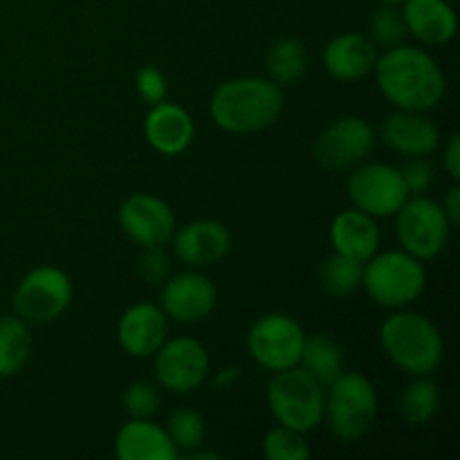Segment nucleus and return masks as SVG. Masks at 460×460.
<instances>
[{
  "instance_id": "72a5a7b5",
  "label": "nucleus",
  "mask_w": 460,
  "mask_h": 460,
  "mask_svg": "<svg viewBox=\"0 0 460 460\" xmlns=\"http://www.w3.org/2000/svg\"><path fill=\"white\" fill-rule=\"evenodd\" d=\"M169 259L162 247H144V254L139 259V274L148 286H162L169 279Z\"/></svg>"
},
{
  "instance_id": "7c9ffc66",
  "label": "nucleus",
  "mask_w": 460,
  "mask_h": 460,
  "mask_svg": "<svg viewBox=\"0 0 460 460\" xmlns=\"http://www.w3.org/2000/svg\"><path fill=\"white\" fill-rule=\"evenodd\" d=\"M128 418H153L162 407V395L153 382H133L121 395Z\"/></svg>"
},
{
  "instance_id": "412c9836",
  "label": "nucleus",
  "mask_w": 460,
  "mask_h": 460,
  "mask_svg": "<svg viewBox=\"0 0 460 460\" xmlns=\"http://www.w3.org/2000/svg\"><path fill=\"white\" fill-rule=\"evenodd\" d=\"M115 456L119 460H175L180 456L164 427L151 418H130L115 436Z\"/></svg>"
},
{
  "instance_id": "423d86ee",
  "label": "nucleus",
  "mask_w": 460,
  "mask_h": 460,
  "mask_svg": "<svg viewBox=\"0 0 460 460\" xmlns=\"http://www.w3.org/2000/svg\"><path fill=\"white\" fill-rule=\"evenodd\" d=\"M268 404L279 425L304 436L323 422V386L301 367L274 373L268 386Z\"/></svg>"
},
{
  "instance_id": "dca6fc26",
  "label": "nucleus",
  "mask_w": 460,
  "mask_h": 460,
  "mask_svg": "<svg viewBox=\"0 0 460 460\" xmlns=\"http://www.w3.org/2000/svg\"><path fill=\"white\" fill-rule=\"evenodd\" d=\"M175 256L191 270L220 263L232 250V234L220 220L202 218L175 232Z\"/></svg>"
},
{
  "instance_id": "473e14b6",
  "label": "nucleus",
  "mask_w": 460,
  "mask_h": 460,
  "mask_svg": "<svg viewBox=\"0 0 460 460\" xmlns=\"http://www.w3.org/2000/svg\"><path fill=\"white\" fill-rule=\"evenodd\" d=\"M400 173H402L404 184H407L409 196H425L431 189V184H434V166L427 160H422V157L409 160L400 169Z\"/></svg>"
},
{
  "instance_id": "aec40b11",
  "label": "nucleus",
  "mask_w": 460,
  "mask_h": 460,
  "mask_svg": "<svg viewBox=\"0 0 460 460\" xmlns=\"http://www.w3.org/2000/svg\"><path fill=\"white\" fill-rule=\"evenodd\" d=\"M331 245L337 254L367 263L380 250V227L358 207L344 209L331 223Z\"/></svg>"
},
{
  "instance_id": "f3484780",
  "label": "nucleus",
  "mask_w": 460,
  "mask_h": 460,
  "mask_svg": "<svg viewBox=\"0 0 460 460\" xmlns=\"http://www.w3.org/2000/svg\"><path fill=\"white\" fill-rule=\"evenodd\" d=\"M382 142L395 153L409 157H425L440 144L438 126L425 117V112L398 111L382 121Z\"/></svg>"
},
{
  "instance_id": "f704fd0d",
  "label": "nucleus",
  "mask_w": 460,
  "mask_h": 460,
  "mask_svg": "<svg viewBox=\"0 0 460 460\" xmlns=\"http://www.w3.org/2000/svg\"><path fill=\"white\" fill-rule=\"evenodd\" d=\"M443 164H445V171L449 173V178H452L454 182H458L460 180V135L458 133L452 135L447 146H445Z\"/></svg>"
},
{
  "instance_id": "2eb2a0df",
  "label": "nucleus",
  "mask_w": 460,
  "mask_h": 460,
  "mask_svg": "<svg viewBox=\"0 0 460 460\" xmlns=\"http://www.w3.org/2000/svg\"><path fill=\"white\" fill-rule=\"evenodd\" d=\"M169 322L164 310L151 301H142L126 310L117 323V340L130 358H151L169 340Z\"/></svg>"
},
{
  "instance_id": "ddd939ff",
  "label": "nucleus",
  "mask_w": 460,
  "mask_h": 460,
  "mask_svg": "<svg viewBox=\"0 0 460 460\" xmlns=\"http://www.w3.org/2000/svg\"><path fill=\"white\" fill-rule=\"evenodd\" d=\"M117 218L121 232L142 250L166 245L175 234L173 209L153 193H135L126 198Z\"/></svg>"
},
{
  "instance_id": "1a4fd4ad",
  "label": "nucleus",
  "mask_w": 460,
  "mask_h": 460,
  "mask_svg": "<svg viewBox=\"0 0 460 460\" xmlns=\"http://www.w3.org/2000/svg\"><path fill=\"white\" fill-rule=\"evenodd\" d=\"M72 301V281L57 265L30 270L13 290V310L27 323H48L61 317Z\"/></svg>"
},
{
  "instance_id": "20e7f679",
  "label": "nucleus",
  "mask_w": 460,
  "mask_h": 460,
  "mask_svg": "<svg viewBox=\"0 0 460 460\" xmlns=\"http://www.w3.org/2000/svg\"><path fill=\"white\" fill-rule=\"evenodd\" d=\"M380 400L373 382L358 371H344L323 391V422L332 436L355 443L376 425Z\"/></svg>"
},
{
  "instance_id": "9d476101",
  "label": "nucleus",
  "mask_w": 460,
  "mask_h": 460,
  "mask_svg": "<svg viewBox=\"0 0 460 460\" xmlns=\"http://www.w3.org/2000/svg\"><path fill=\"white\" fill-rule=\"evenodd\" d=\"M346 187L353 207L373 218L395 216L409 198V189L400 169L382 162H371L353 169Z\"/></svg>"
},
{
  "instance_id": "f257e3e1",
  "label": "nucleus",
  "mask_w": 460,
  "mask_h": 460,
  "mask_svg": "<svg viewBox=\"0 0 460 460\" xmlns=\"http://www.w3.org/2000/svg\"><path fill=\"white\" fill-rule=\"evenodd\" d=\"M377 88L398 111L427 112L447 93V79L429 52L413 45H395L376 61Z\"/></svg>"
},
{
  "instance_id": "2f4dec72",
  "label": "nucleus",
  "mask_w": 460,
  "mask_h": 460,
  "mask_svg": "<svg viewBox=\"0 0 460 460\" xmlns=\"http://www.w3.org/2000/svg\"><path fill=\"white\" fill-rule=\"evenodd\" d=\"M135 85H137L139 97L151 106L166 102L169 85H166V76L155 66H144L135 76Z\"/></svg>"
},
{
  "instance_id": "393cba45",
  "label": "nucleus",
  "mask_w": 460,
  "mask_h": 460,
  "mask_svg": "<svg viewBox=\"0 0 460 460\" xmlns=\"http://www.w3.org/2000/svg\"><path fill=\"white\" fill-rule=\"evenodd\" d=\"M270 81L283 88L295 85L308 70V49L299 39H281L270 48L268 58Z\"/></svg>"
},
{
  "instance_id": "0eeeda50",
  "label": "nucleus",
  "mask_w": 460,
  "mask_h": 460,
  "mask_svg": "<svg viewBox=\"0 0 460 460\" xmlns=\"http://www.w3.org/2000/svg\"><path fill=\"white\" fill-rule=\"evenodd\" d=\"M395 234L407 254L418 261H431L447 247L452 225L438 202L425 196H409L395 214Z\"/></svg>"
},
{
  "instance_id": "7ed1b4c3",
  "label": "nucleus",
  "mask_w": 460,
  "mask_h": 460,
  "mask_svg": "<svg viewBox=\"0 0 460 460\" xmlns=\"http://www.w3.org/2000/svg\"><path fill=\"white\" fill-rule=\"evenodd\" d=\"M380 344L386 358L411 377L434 376L445 355L438 326L425 314L402 308L382 322Z\"/></svg>"
},
{
  "instance_id": "c756f323",
  "label": "nucleus",
  "mask_w": 460,
  "mask_h": 460,
  "mask_svg": "<svg viewBox=\"0 0 460 460\" xmlns=\"http://www.w3.org/2000/svg\"><path fill=\"white\" fill-rule=\"evenodd\" d=\"M263 454L268 460H308L310 447L304 434L279 425L265 434Z\"/></svg>"
},
{
  "instance_id": "9b49d317",
  "label": "nucleus",
  "mask_w": 460,
  "mask_h": 460,
  "mask_svg": "<svg viewBox=\"0 0 460 460\" xmlns=\"http://www.w3.org/2000/svg\"><path fill=\"white\" fill-rule=\"evenodd\" d=\"M209 371V350L193 337L166 340L155 353L157 385L171 394H193L205 385Z\"/></svg>"
},
{
  "instance_id": "f8f14e48",
  "label": "nucleus",
  "mask_w": 460,
  "mask_h": 460,
  "mask_svg": "<svg viewBox=\"0 0 460 460\" xmlns=\"http://www.w3.org/2000/svg\"><path fill=\"white\" fill-rule=\"evenodd\" d=\"M373 146L376 130L364 117H341L319 133L314 160L326 171H346L367 160Z\"/></svg>"
},
{
  "instance_id": "bb28decb",
  "label": "nucleus",
  "mask_w": 460,
  "mask_h": 460,
  "mask_svg": "<svg viewBox=\"0 0 460 460\" xmlns=\"http://www.w3.org/2000/svg\"><path fill=\"white\" fill-rule=\"evenodd\" d=\"M362 274L364 263L332 252L319 268V283L331 296L344 299V296L353 295L358 288H362Z\"/></svg>"
},
{
  "instance_id": "6ab92c4d",
  "label": "nucleus",
  "mask_w": 460,
  "mask_h": 460,
  "mask_svg": "<svg viewBox=\"0 0 460 460\" xmlns=\"http://www.w3.org/2000/svg\"><path fill=\"white\" fill-rule=\"evenodd\" d=\"M146 142L162 155H180L187 151L196 135V124L182 106L173 102H162L151 106L144 121Z\"/></svg>"
},
{
  "instance_id": "f03ea898",
  "label": "nucleus",
  "mask_w": 460,
  "mask_h": 460,
  "mask_svg": "<svg viewBox=\"0 0 460 460\" xmlns=\"http://www.w3.org/2000/svg\"><path fill=\"white\" fill-rule=\"evenodd\" d=\"M283 93L261 76L229 79L211 94L209 112L218 128L234 135L259 133L281 117Z\"/></svg>"
},
{
  "instance_id": "a878e982",
  "label": "nucleus",
  "mask_w": 460,
  "mask_h": 460,
  "mask_svg": "<svg viewBox=\"0 0 460 460\" xmlns=\"http://www.w3.org/2000/svg\"><path fill=\"white\" fill-rule=\"evenodd\" d=\"M440 407V391L429 376L416 377L400 395V416L413 427L429 425Z\"/></svg>"
},
{
  "instance_id": "cd10ccee",
  "label": "nucleus",
  "mask_w": 460,
  "mask_h": 460,
  "mask_svg": "<svg viewBox=\"0 0 460 460\" xmlns=\"http://www.w3.org/2000/svg\"><path fill=\"white\" fill-rule=\"evenodd\" d=\"M166 436L171 438L173 447L180 452H193L205 445L207 438V422L196 409L180 407L169 416L164 427Z\"/></svg>"
},
{
  "instance_id": "39448f33",
  "label": "nucleus",
  "mask_w": 460,
  "mask_h": 460,
  "mask_svg": "<svg viewBox=\"0 0 460 460\" xmlns=\"http://www.w3.org/2000/svg\"><path fill=\"white\" fill-rule=\"evenodd\" d=\"M425 286V265L404 250H389L382 254L376 252L364 263L362 288L382 308L400 310L416 304Z\"/></svg>"
},
{
  "instance_id": "4468645a",
  "label": "nucleus",
  "mask_w": 460,
  "mask_h": 460,
  "mask_svg": "<svg viewBox=\"0 0 460 460\" xmlns=\"http://www.w3.org/2000/svg\"><path fill=\"white\" fill-rule=\"evenodd\" d=\"M216 304H218V290L214 281L196 270L169 277L162 286L160 308L173 322H205L216 310Z\"/></svg>"
},
{
  "instance_id": "e433bc0d",
  "label": "nucleus",
  "mask_w": 460,
  "mask_h": 460,
  "mask_svg": "<svg viewBox=\"0 0 460 460\" xmlns=\"http://www.w3.org/2000/svg\"><path fill=\"white\" fill-rule=\"evenodd\" d=\"M238 380H241V368L229 367V368H223V371L216 373L214 385L218 386V389H232Z\"/></svg>"
},
{
  "instance_id": "6e6552de",
  "label": "nucleus",
  "mask_w": 460,
  "mask_h": 460,
  "mask_svg": "<svg viewBox=\"0 0 460 460\" xmlns=\"http://www.w3.org/2000/svg\"><path fill=\"white\" fill-rule=\"evenodd\" d=\"M305 331L295 317L270 313L256 319L247 332V349L252 359L265 371H286L299 367L304 353Z\"/></svg>"
},
{
  "instance_id": "c9c22d12",
  "label": "nucleus",
  "mask_w": 460,
  "mask_h": 460,
  "mask_svg": "<svg viewBox=\"0 0 460 460\" xmlns=\"http://www.w3.org/2000/svg\"><path fill=\"white\" fill-rule=\"evenodd\" d=\"M440 207H443V211H445V216H447L452 229L458 227V223H460V187L458 184H454V187L449 189L447 196H445L443 205Z\"/></svg>"
},
{
  "instance_id": "4be33fe9",
  "label": "nucleus",
  "mask_w": 460,
  "mask_h": 460,
  "mask_svg": "<svg viewBox=\"0 0 460 460\" xmlns=\"http://www.w3.org/2000/svg\"><path fill=\"white\" fill-rule=\"evenodd\" d=\"M407 31L422 45H445L456 36L458 18L447 0H404Z\"/></svg>"
},
{
  "instance_id": "c85d7f7f",
  "label": "nucleus",
  "mask_w": 460,
  "mask_h": 460,
  "mask_svg": "<svg viewBox=\"0 0 460 460\" xmlns=\"http://www.w3.org/2000/svg\"><path fill=\"white\" fill-rule=\"evenodd\" d=\"M371 40L377 48H395V45H402L407 40L409 31L404 25L402 9H398V4H382L373 12L371 22Z\"/></svg>"
},
{
  "instance_id": "5701e85b",
  "label": "nucleus",
  "mask_w": 460,
  "mask_h": 460,
  "mask_svg": "<svg viewBox=\"0 0 460 460\" xmlns=\"http://www.w3.org/2000/svg\"><path fill=\"white\" fill-rule=\"evenodd\" d=\"M299 367L314 377L322 386H328L337 376L344 373V353L341 346L326 332L319 335H305L304 353H301Z\"/></svg>"
},
{
  "instance_id": "4c0bfd02",
  "label": "nucleus",
  "mask_w": 460,
  "mask_h": 460,
  "mask_svg": "<svg viewBox=\"0 0 460 460\" xmlns=\"http://www.w3.org/2000/svg\"><path fill=\"white\" fill-rule=\"evenodd\" d=\"M377 3H382V4H402L404 0H377Z\"/></svg>"
},
{
  "instance_id": "a211bd4d",
  "label": "nucleus",
  "mask_w": 460,
  "mask_h": 460,
  "mask_svg": "<svg viewBox=\"0 0 460 460\" xmlns=\"http://www.w3.org/2000/svg\"><path fill=\"white\" fill-rule=\"evenodd\" d=\"M377 45L368 34L346 31L323 48V67L337 81H362L376 67Z\"/></svg>"
},
{
  "instance_id": "b1692460",
  "label": "nucleus",
  "mask_w": 460,
  "mask_h": 460,
  "mask_svg": "<svg viewBox=\"0 0 460 460\" xmlns=\"http://www.w3.org/2000/svg\"><path fill=\"white\" fill-rule=\"evenodd\" d=\"M31 355L30 323L21 317H0V380L12 377L25 368Z\"/></svg>"
}]
</instances>
